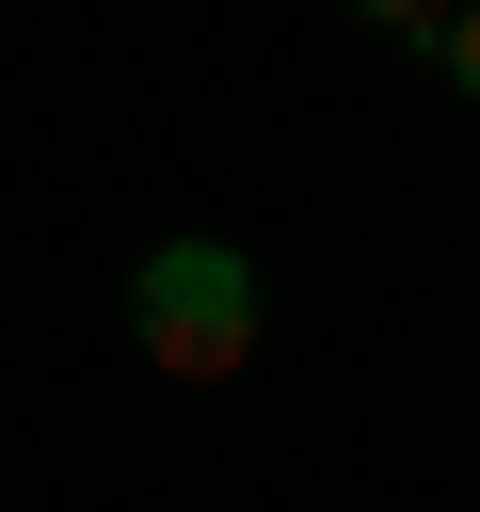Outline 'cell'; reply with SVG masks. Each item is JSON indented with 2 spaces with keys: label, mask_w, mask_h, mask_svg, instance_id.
<instances>
[{
  "label": "cell",
  "mask_w": 480,
  "mask_h": 512,
  "mask_svg": "<svg viewBox=\"0 0 480 512\" xmlns=\"http://www.w3.org/2000/svg\"><path fill=\"white\" fill-rule=\"evenodd\" d=\"M128 336L160 384H240L256 368V256L240 240H160L128 272Z\"/></svg>",
  "instance_id": "1"
},
{
  "label": "cell",
  "mask_w": 480,
  "mask_h": 512,
  "mask_svg": "<svg viewBox=\"0 0 480 512\" xmlns=\"http://www.w3.org/2000/svg\"><path fill=\"white\" fill-rule=\"evenodd\" d=\"M352 16H368V32H416V48L448 32V0H352Z\"/></svg>",
  "instance_id": "3"
},
{
  "label": "cell",
  "mask_w": 480,
  "mask_h": 512,
  "mask_svg": "<svg viewBox=\"0 0 480 512\" xmlns=\"http://www.w3.org/2000/svg\"><path fill=\"white\" fill-rule=\"evenodd\" d=\"M432 64H448V80L480 96V0H448V32H432Z\"/></svg>",
  "instance_id": "2"
}]
</instances>
